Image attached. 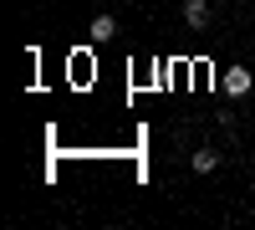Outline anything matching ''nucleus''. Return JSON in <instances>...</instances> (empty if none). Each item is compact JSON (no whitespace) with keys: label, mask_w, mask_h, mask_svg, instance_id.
Returning <instances> with one entry per match:
<instances>
[{"label":"nucleus","mask_w":255,"mask_h":230,"mask_svg":"<svg viewBox=\"0 0 255 230\" xmlns=\"http://www.w3.org/2000/svg\"><path fill=\"white\" fill-rule=\"evenodd\" d=\"M184 20H189L194 31H204V26H209V5H204V0H184Z\"/></svg>","instance_id":"2"},{"label":"nucleus","mask_w":255,"mask_h":230,"mask_svg":"<svg viewBox=\"0 0 255 230\" xmlns=\"http://www.w3.org/2000/svg\"><path fill=\"white\" fill-rule=\"evenodd\" d=\"M113 31H118L113 15H97V20H92V41H97V46H102V41H113Z\"/></svg>","instance_id":"3"},{"label":"nucleus","mask_w":255,"mask_h":230,"mask_svg":"<svg viewBox=\"0 0 255 230\" xmlns=\"http://www.w3.org/2000/svg\"><path fill=\"white\" fill-rule=\"evenodd\" d=\"M215 169H220V154L215 149H199L194 154V174H215Z\"/></svg>","instance_id":"4"},{"label":"nucleus","mask_w":255,"mask_h":230,"mask_svg":"<svg viewBox=\"0 0 255 230\" xmlns=\"http://www.w3.org/2000/svg\"><path fill=\"white\" fill-rule=\"evenodd\" d=\"M250 82H255V77H250L245 67H230V72H225V92H230V97H245Z\"/></svg>","instance_id":"1"}]
</instances>
